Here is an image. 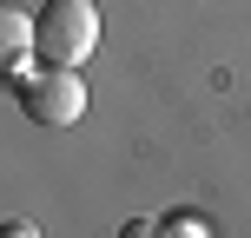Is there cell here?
<instances>
[{"mask_svg":"<svg viewBox=\"0 0 251 238\" xmlns=\"http://www.w3.org/2000/svg\"><path fill=\"white\" fill-rule=\"evenodd\" d=\"M100 47V7L93 0H47L33 13V53L47 66H79Z\"/></svg>","mask_w":251,"mask_h":238,"instance_id":"cell-1","label":"cell"},{"mask_svg":"<svg viewBox=\"0 0 251 238\" xmlns=\"http://www.w3.org/2000/svg\"><path fill=\"white\" fill-rule=\"evenodd\" d=\"M20 113L40 126H73L86 113V86H79L73 66H40V73H20Z\"/></svg>","mask_w":251,"mask_h":238,"instance_id":"cell-2","label":"cell"},{"mask_svg":"<svg viewBox=\"0 0 251 238\" xmlns=\"http://www.w3.org/2000/svg\"><path fill=\"white\" fill-rule=\"evenodd\" d=\"M26 53H33V13H20L13 0H0V73H20Z\"/></svg>","mask_w":251,"mask_h":238,"instance_id":"cell-3","label":"cell"},{"mask_svg":"<svg viewBox=\"0 0 251 238\" xmlns=\"http://www.w3.org/2000/svg\"><path fill=\"white\" fill-rule=\"evenodd\" d=\"M159 238H205L199 218H172V225H159Z\"/></svg>","mask_w":251,"mask_h":238,"instance_id":"cell-4","label":"cell"},{"mask_svg":"<svg viewBox=\"0 0 251 238\" xmlns=\"http://www.w3.org/2000/svg\"><path fill=\"white\" fill-rule=\"evenodd\" d=\"M119 238H159V225H152V218H132V225H126Z\"/></svg>","mask_w":251,"mask_h":238,"instance_id":"cell-5","label":"cell"}]
</instances>
